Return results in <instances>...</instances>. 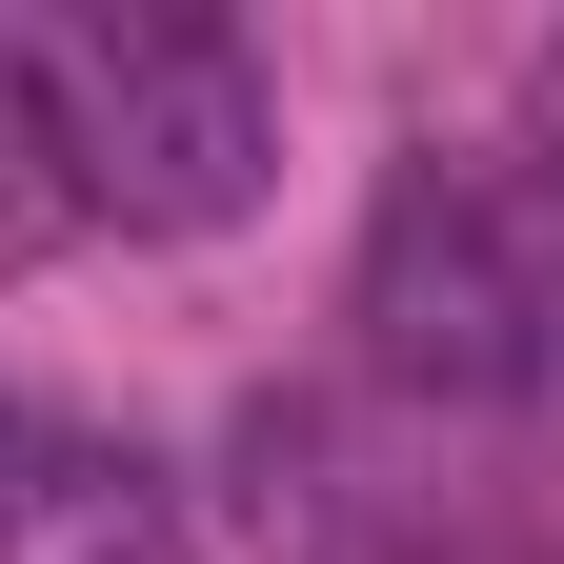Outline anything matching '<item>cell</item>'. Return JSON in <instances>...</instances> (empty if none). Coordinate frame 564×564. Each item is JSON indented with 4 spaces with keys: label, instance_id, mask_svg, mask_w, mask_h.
Segmentation results:
<instances>
[{
    "label": "cell",
    "instance_id": "3957f363",
    "mask_svg": "<svg viewBox=\"0 0 564 564\" xmlns=\"http://www.w3.org/2000/svg\"><path fill=\"white\" fill-rule=\"evenodd\" d=\"M0 564H202L162 444H121L82 403H0Z\"/></svg>",
    "mask_w": 564,
    "mask_h": 564
},
{
    "label": "cell",
    "instance_id": "5b68a950",
    "mask_svg": "<svg viewBox=\"0 0 564 564\" xmlns=\"http://www.w3.org/2000/svg\"><path fill=\"white\" fill-rule=\"evenodd\" d=\"M524 141H544V182H564V21H544V61H524Z\"/></svg>",
    "mask_w": 564,
    "mask_h": 564
},
{
    "label": "cell",
    "instance_id": "277c9868",
    "mask_svg": "<svg viewBox=\"0 0 564 564\" xmlns=\"http://www.w3.org/2000/svg\"><path fill=\"white\" fill-rule=\"evenodd\" d=\"M61 101H41V41H0V282H21L41 242H61Z\"/></svg>",
    "mask_w": 564,
    "mask_h": 564
},
{
    "label": "cell",
    "instance_id": "7a4b0ae2",
    "mask_svg": "<svg viewBox=\"0 0 564 564\" xmlns=\"http://www.w3.org/2000/svg\"><path fill=\"white\" fill-rule=\"evenodd\" d=\"M364 364L403 403H524L564 364V303H544V242L484 202L464 162H403L364 202Z\"/></svg>",
    "mask_w": 564,
    "mask_h": 564
},
{
    "label": "cell",
    "instance_id": "6da1fadb",
    "mask_svg": "<svg viewBox=\"0 0 564 564\" xmlns=\"http://www.w3.org/2000/svg\"><path fill=\"white\" fill-rule=\"evenodd\" d=\"M41 101H61V182H82L121 242H223L262 202V162H282L262 61L202 21V0H82V21L41 41Z\"/></svg>",
    "mask_w": 564,
    "mask_h": 564
}]
</instances>
